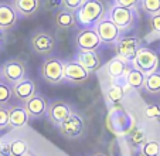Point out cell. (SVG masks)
I'll use <instances>...</instances> for the list:
<instances>
[{
  "instance_id": "cell-13",
  "label": "cell",
  "mask_w": 160,
  "mask_h": 156,
  "mask_svg": "<svg viewBox=\"0 0 160 156\" xmlns=\"http://www.w3.org/2000/svg\"><path fill=\"white\" fill-rule=\"evenodd\" d=\"M12 87H13V96L17 98L23 104L26 101H28L31 96L36 95V82L33 80H28V78H24V80L16 82Z\"/></svg>"
},
{
  "instance_id": "cell-4",
  "label": "cell",
  "mask_w": 160,
  "mask_h": 156,
  "mask_svg": "<svg viewBox=\"0 0 160 156\" xmlns=\"http://www.w3.org/2000/svg\"><path fill=\"white\" fill-rule=\"evenodd\" d=\"M41 75L47 82L58 84L64 80V63L57 57H48L42 63Z\"/></svg>"
},
{
  "instance_id": "cell-25",
  "label": "cell",
  "mask_w": 160,
  "mask_h": 156,
  "mask_svg": "<svg viewBox=\"0 0 160 156\" xmlns=\"http://www.w3.org/2000/svg\"><path fill=\"white\" fill-rule=\"evenodd\" d=\"M140 153L142 156H160V142L154 141H146L140 146Z\"/></svg>"
},
{
  "instance_id": "cell-37",
  "label": "cell",
  "mask_w": 160,
  "mask_h": 156,
  "mask_svg": "<svg viewBox=\"0 0 160 156\" xmlns=\"http://www.w3.org/2000/svg\"><path fill=\"white\" fill-rule=\"evenodd\" d=\"M92 156H106V155H103V153H95V155H92Z\"/></svg>"
},
{
  "instance_id": "cell-3",
  "label": "cell",
  "mask_w": 160,
  "mask_h": 156,
  "mask_svg": "<svg viewBox=\"0 0 160 156\" xmlns=\"http://www.w3.org/2000/svg\"><path fill=\"white\" fill-rule=\"evenodd\" d=\"M30 44L33 51L40 55H48L55 47V39L51 33L45 30H37L30 39Z\"/></svg>"
},
{
  "instance_id": "cell-27",
  "label": "cell",
  "mask_w": 160,
  "mask_h": 156,
  "mask_svg": "<svg viewBox=\"0 0 160 156\" xmlns=\"http://www.w3.org/2000/svg\"><path fill=\"white\" fill-rule=\"evenodd\" d=\"M13 96V87L7 81H0V105L9 104Z\"/></svg>"
},
{
  "instance_id": "cell-12",
  "label": "cell",
  "mask_w": 160,
  "mask_h": 156,
  "mask_svg": "<svg viewBox=\"0 0 160 156\" xmlns=\"http://www.w3.org/2000/svg\"><path fill=\"white\" fill-rule=\"evenodd\" d=\"M109 18H111L121 30H123V29L129 27L130 24H132L133 12H132V9H128V7L115 4V6L111 9V12H109Z\"/></svg>"
},
{
  "instance_id": "cell-28",
  "label": "cell",
  "mask_w": 160,
  "mask_h": 156,
  "mask_svg": "<svg viewBox=\"0 0 160 156\" xmlns=\"http://www.w3.org/2000/svg\"><path fill=\"white\" fill-rule=\"evenodd\" d=\"M143 115L146 119L159 121L160 119V105L159 104H149L143 108Z\"/></svg>"
},
{
  "instance_id": "cell-14",
  "label": "cell",
  "mask_w": 160,
  "mask_h": 156,
  "mask_svg": "<svg viewBox=\"0 0 160 156\" xmlns=\"http://www.w3.org/2000/svg\"><path fill=\"white\" fill-rule=\"evenodd\" d=\"M17 10L13 4L0 3V30L7 31L13 29L17 23Z\"/></svg>"
},
{
  "instance_id": "cell-29",
  "label": "cell",
  "mask_w": 160,
  "mask_h": 156,
  "mask_svg": "<svg viewBox=\"0 0 160 156\" xmlns=\"http://www.w3.org/2000/svg\"><path fill=\"white\" fill-rule=\"evenodd\" d=\"M142 9L149 14L160 13V0H140Z\"/></svg>"
},
{
  "instance_id": "cell-7",
  "label": "cell",
  "mask_w": 160,
  "mask_h": 156,
  "mask_svg": "<svg viewBox=\"0 0 160 156\" xmlns=\"http://www.w3.org/2000/svg\"><path fill=\"white\" fill-rule=\"evenodd\" d=\"M142 47L140 45V40L135 36H125L116 41L115 51L116 55L126 61H133L138 50Z\"/></svg>"
},
{
  "instance_id": "cell-18",
  "label": "cell",
  "mask_w": 160,
  "mask_h": 156,
  "mask_svg": "<svg viewBox=\"0 0 160 156\" xmlns=\"http://www.w3.org/2000/svg\"><path fill=\"white\" fill-rule=\"evenodd\" d=\"M9 112H10V126H12V128L21 129V128H24V126H27L30 115L26 111L24 105L12 107V108H9Z\"/></svg>"
},
{
  "instance_id": "cell-6",
  "label": "cell",
  "mask_w": 160,
  "mask_h": 156,
  "mask_svg": "<svg viewBox=\"0 0 160 156\" xmlns=\"http://www.w3.org/2000/svg\"><path fill=\"white\" fill-rule=\"evenodd\" d=\"M2 78L9 84H16V82L24 80L26 77V65L23 61L20 60H7L6 63L2 65Z\"/></svg>"
},
{
  "instance_id": "cell-1",
  "label": "cell",
  "mask_w": 160,
  "mask_h": 156,
  "mask_svg": "<svg viewBox=\"0 0 160 156\" xmlns=\"http://www.w3.org/2000/svg\"><path fill=\"white\" fill-rule=\"evenodd\" d=\"M133 67L145 72L146 75L156 72L159 68V55L154 50L149 47H140L133 58Z\"/></svg>"
},
{
  "instance_id": "cell-30",
  "label": "cell",
  "mask_w": 160,
  "mask_h": 156,
  "mask_svg": "<svg viewBox=\"0 0 160 156\" xmlns=\"http://www.w3.org/2000/svg\"><path fill=\"white\" fill-rule=\"evenodd\" d=\"M84 3H85V0H62L61 7L70 10V12H78Z\"/></svg>"
},
{
  "instance_id": "cell-32",
  "label": "cell",
  "mask_w": 160,
  "mask_h": 156,
  "mask_svg": "<svg viewBox=\"0 0 160 156\" xmlns=\"http://www.w3.org/2000/svg\"><path fill=\"white\" fill-rule=\"evenodd\" d=\"M149 24H150V29L154 33L160 34V13L150 14V17H149Z\"/></svg>"
},
{
  "instance_id": "cell-21",
  "label": "cell",
  "mask_w": 160,
  "mask_h": 156,
  "mask_svg": "<svg viewBox=\"0 0 160 156\" xmlns=\"http://www.w3.org/2000/svg\"><path fill=\"white\" fill-rule=\"evenodd\" d=\"M145 80H146V74L142 72L140 70L135 68H129L126 74V84L130 88H135V90H140V88L145 87Z\"/></svg>"
},
{
  "instance_id": "cell-26",
  "label": "cell",
  "mask_w": 160,
  "mask_h": 156,
  "mask_svg": "<svg viewBox=\"0 0 160 156\" xmlns=\"http://www.w3.org/2000/svg\"><path fill=\"white\" fill-rule=\"evenodd\" d=\"M12 145V156H27L28 145L24 139H14L10 142Z\"/></svg>"
},
{
  "instance_id": "cell-23",
  "label": "cell",
  "mask_w": 160,
  "mask_h": 156,
  "mask_svg": "<svg viewBox=\"0 0 160 156\" xmlns=\"http://www.w3.org/2000/svg\"><path fill=\"white\" fill-rule=\"evenodd\" d=\"M145 88L150 94H159L160 92V72H152L146 75L145 80Z\"/></svg>"
},
{
  "instance_id": "cell-17",
  "label": "cell",
  "mask_w": 160,
  "mask_h": 156,
  "mask_svg": "<svg viewBox=\"0 0 160 156\" xmlns=\"http://www.w3.org/2000/svg\"><path fill=\"white\" fill-rule=\"evenodd\" d=\"M77 61L81 63L89 72H95L101 70L102 67V61H101L99 55L97 54V51H78V54L75 55Z\"/></svg>"
},
{
  "instance_id": "cell-15",
  "label": "cell",
  "mask_w": 160,
  "mask_h": 156,
  "mask_svg": "<svg viewBox=\"0 0 160 156\" xmlns=\"http://www.w3.org/2000/svg\"><path fill=\"white\" fill-rule=\"evenodd\" d=\"M105 71L109 75V78L112 80H119L122 77H126L128 71H129V67H128V61L123 60L121 57H113L106 63L105 65Z\"/></svg>"
},
{
  "instance_id": "cell-24",
  "label": "cell",
  "mask_w": 160,
  "mask_h": 156,
  "mask_svg": "<svg viewBox=\"0 0 160 156\" xmlns=\"http://www.w3.org/2000/svg\"><path fill=\"white\" fill-rule=\"evenodd\" d=\"M146 142V131L140 126H136L129 135V143L133 148H140Z\"/></svg>"
},
{
  "instance_id": "cell-8",
  "label": "cell",
  "mask_w": 160,
  "mask_h": 156,
  "mask_svg": "<svg viewBox=\"0 0 160 156\" xmlns=\"http://www.w3.org/2000/svg\"><path fill=\"white\" fill-rule=\"evenodd\" d=\"M101 43L102 40L95 29H82L75 37L77 48L81 51H97Z\"/></svg>"
},
{
  "instance_id": "cell-16",
  "label": "cell",
  "mask_w": 160,
  "mask_h": 156,
  "mask_svg": "<svg viewBox=\"0 0 160 156\" xmlns=\"http://www.w3.org/2000/svg\"><path fill=\"white\" fill-rule=\"evenodd\" d=\"M24 108L28 112L30 118H40L42 115L47 114V109H48V104L45 101V98H42L41 95H34L31 96L28 101L24 102Z\"/></svg>"
},
{
  "instance_id": "cell-36",
  "label": "cell",
  "mask_w": 160,
  "mask_h": 156,
  "mask_svg": "<svg viewBox=\"0 0 160 156\" xmlns=\"http://www.w3.org/2000/svg\"><path fill=\"white\" fill-rule=\"evenodd\" d=\"M4 41H6V36H4V31L0 30V47L4 44Z\"/></svg>"
},
{
  "instance_id": "cell-20",
  "label": "cell",
  "mask_w": 160,
  "mask_h": 156,
  "mask_svg": "<svg viewBox=\"0 0 160 156\" xmlns=\"http://www.w3.org/2000/svg\"><path fill=\"white\" fill-rule=\"evenodd\" d=\"M54 21L57 24V27L64 29V30L75 27V24H77V18H75L74 12H70V10H67V9L58 10L54 16Z\"/></svg>"
},
{
  "instance_id": "cell-34",
  "label": "cell",
  "mask_w": 160,
  "mask_h": 156,
  "mask_svg": "<svg viewBox=\"0 0 160 156\" xmlns=\"http://www.w3.org/2000/svg\"><path fill=\"white\" fill-rule=\"evenodd\" d=\"M115 3L119 4V6L128 7V9H135L139 3V0H115Z\"/></svg>"
},
{
  "instance_id": "cell-2",
  "label": "cell",
  "mask_w": 160,
  "mask_h": 156,
  "mask_svg": "<svg viewBox=\"0 0 160 156\" xmlns=\"http://www.w3.org/2000/svg\"><path fill=\"white\" fill-rule=\"evenodd\" d=\"M79 20L84 24H97L105 14V6L101 0H85V3L78 10Z\"/></svg>"
},
{
  "instance_id": "cell-39",
  "label": "cell",
  "mask_w": 160,
  "mask_h": 156,
  "mask_svg": "<svg viewBox=\"0 0 160 156\" xmlns=\"http://www.w3.org/2000/svg\"><path fill=\"white\" fill-rule=\"evenodd\" d=\"M0 78H2V71H0Z\"/></svg>"
},
{
  "instance_id": "cell-11",
  "label": "cell",
  "mask_w": 160,
  "mask_h": 156,
  "mask_svg": "<svg viewBox=\"0 0 160 156\" xmlns=\"http://www.w3.org/2000/svg\"><path fill=\"white\" fill-rule=\"evenodd\" d=\"M68 115H71V108L70 105L64 101H55L50 102L48 109H47V117L54 125H60L65 118H68Z\"/></svg>"
},
{
  "instance_id": "cell-35",
  "label": "cell",
  "mask_w": 160,
  "mask_h": 156,
  "mask_svg": "<svg viewBox=\"0 0 160 156\" xmlns=\"http://www.w3.org/2000/svg\"><path fill=\"white\" fill-rule=\"evenodd\" d=\"M62 0H45V9L47 10H55L61 6Z\"/></svg>"
},
{
  "instance_id": "cell-31",
  "label": "cell",
  "mask_w": 160,
  "mask_h": 156,
  "mask_svg": "<svg viewBox=\"0 0 160 156\" xmlns=\"http://www.w3.org/2000/svg\"><path fill=\"white\" fill-rule=\"evenodd\" d=\"M10 126V112L4 105H0V131Z\"/></svg>"
},
{
  "instance_id": "cell-5",
  "label": "cell",
  "mask_w": 160,
  "mask_h": 156,
  "mask_svg": "<svg viewBox=\"0 0 160 156\" xmlns=\"http://www.w3.org/2000/svg\"><path fill=\"white\" fill-rule=\"evenodd\" d=\"M58 129H60V132L62 133L65 138L77 139L84 133L85 122H84V119H82V117H79L78 114L71 112V115H68V118H65V119L58 125Z\"/></svg>"
},
{
  "instance_id": "cell-19",
  "label": "cell",
  "mask_w": 160,
  "mask_h": 156,
  "mask_svg": "<svg viewBox=\"0 0 160 156\" xmlns=\"http://www.w3.org/2000/svg\"><path fill=\"white\" fill-rule=\"evenodd\" d=\"M13 6L23 17L33 16L40 9V0H13Z\"/></svg>"
},
{
  "instance_id": "cell-38",
  "label": "cell",
  "mask_w": 160,
  "mask_h": 156,
  "mask_svg": "<svg viewBox=\"0 0 160 156\" xmlns=\"http://www.w3.org/2000/svg\"><path fill=\"white\" fill-rule=\"evenodd\" d=\"M27 156H37V155H27Z\"/></svg>"
},
{
  "instance_id": "cell-10",
  "label": "cell",
  "mask_w": 160,
  "mask_h": 156,
  "mask_svg": "<svg viewBox=\"0 0 160 156\" xmlns=\"http://www.w3.org/2000/svg\"><path fill=\"white\" fill-rule=\"evenodd\" d=\"M95 30H97V33L99 34L102 43L118 41L119 34H121V29H119L111 18H102L101 21H98Z\"/></svg>"
},
{
  "instance_id": "cell-9",
  "label": "cell",
  "mask_w": 160,
  "mask_h": 156,
  "mask_svg": "<svg viewBox=\"0 0 160 156\" xmlns=\"http://www.w3.org/2000/svg\"><path fill=\"white\" fill-rule=\"evenodd\" d=\"M91 72L82 65L78 61H68L64 63V77L71 82H77V84H82V82L88 81Z\"/></svg>"
},
{
  "instance_id": "cell-33",
  "label": "cell",
  "mask_w": 160,
  "mask_h": 156,
  "mask_svg": "<svg viewBox=\"0 0 160 156\" xmlns=\"http://www.w3.org/2000/svg\"><path fill=\"white\" fill-rule=\"evenodd\" d=\"M0 156H12V145L6 139H0Z\"/></svg>"
},
{
  "instance_id": "cell-22",
  "label": "cell",
  "mask_w": 160,
  "mask_h": 156,
  "mask_svg": "<svg viewBox=\"0 0 160 156\" xmlns=\"http://www.w3.org/2000/svg\"><path fill=\"white\" fill-rule=\"evenodd\" d=\"M125 88L121 84H111L109 88L106 90V98L112 104H119L123 101L125 98Z\"/></svg>"
}]
</instances>
